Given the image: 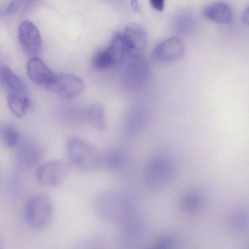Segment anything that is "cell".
<instances>
[{"instance_id": "4", "label": "cell", "mask_w": 249, "mask_h": 249, "mask_svg": "<svg viewBox=\"0 0 249 249\" xmlns=\"http://www.w3.org/2000/svg\"><path fill=\"white\" fill-rule=\"evenodd\" d=\"M71 166L68 162L55 160L41 165L37 171L39 182L48 187H55L61 184L68 177Z\"/></svg>"}, {"instance_id": "22", "label": "cell", "mask_w": 249, "mask_h": 249, "mask_svg": "<svg viewBox=\"0 0 249 249\" xmlns=\"http://www.w3.org/2000/svg\"><path fill=\"white\" fill-rule=\"evenodd\" d=\"M132 5L135 11H139L140 10V8L139 7L138 4L137 3V1H132Z\"/></svg>"}, {"instance_id": "14", "label": "cell", "mask_w": 249, "mask_h": 249, "mask_svg": "<svg viewBox=\"0 0 249 249\" xmlns=\"http://www.w3.org/2000/svg\"><path fill=\"white\" fill-rule=\"evenodd\" d=\"M86 121L98 130H105L107 127L105 111L98 104L91 106L86 111Z\"/></svg>"}, {"instance_id": "2", "label": "cell", "mask_w": 249, "mask_h": 249, "mask_svg": "<svg viewBox=\"0 0 249 249\" xmlns=\"http://www.w3.org/2000/svg\"><path fill=\"white\" fill-rule=\"evenodd\" d=\"M53 214V207L50 198L45 194H38L31 198L25 210V217L28 224L33 229L41 230L51 222Z\"/></svg>"}, {"instance_id": "21", "label": "cell", "mask_w": 249, "mask_h": 249, "mask_svg": "<svg viewBox=\"0 0 249 249\" xmlns=\"http://www.w3.org/2000/svg\"><path fill=\"white\" fill-rule=\"evenodd\" d=\"M243 20L245 23H249V7H247L243 14Z\"/></svg>"}, {"instance_id": "16", "label": "cell", "mask_w": 249, "mask_h": 249, "mask_svg": "<svg viewBox=\"0 0 249 249\" xmlns=\"http://www.w3.org/2000/svg\"><path fill=\"white\" fill-rule=\"evenodd\" d=\"M146 122L143 114L137 112L130 113L123 122L124 132L127 136L135 135L142 129Z\"/></svg>"}, {"instance_id": "19", "label": "cell", "mask_w": 249, "mask_h": 249, "mask_svg": "<svg viewBox=\"0 0 249 249\" xmlns=\"http://www.w3.org/2000/svg\"><path fill=\"white\" fill-rule=\"evenodd\" d=\"M199 204V198L197 196L190 194L186 196L185 199V205L188 209H193L197 207Z\"/></svg>"}, {"instance_id": "20", "label": "cell", "mask_w": 249, "mask_h": 249, "mask_svg": "<svg viewBox=\"0 0 249 249\" xmlns=\"http://www.w3.org/2000/svg\"><path fill=\"white\" fill-rule=\"evenodd\" d=\"M150 2L154 8L159 11L162 10L164 7V0H150Z\"/></svg>"}, {"instance_id": "15", "label": "cell", "mask_w": 249, "mask_h": 249, "mask_svg": "<svg viewBox=\"0 0 249 249\" xmlns=\"http://www.w3.org/2000/svg\"><path fill=\"white\" fill-rule=\"evenodd\" d=\"M7 102L11 111L18 118L23 117L30 106L27 96H22L11 91L7 96Z\"/></svg>"}, {"instance_id": "23", "label": "cell", "mask_w": 249, "mask_h": 249, "mask_svg": "<svg viewBox=\"0 0 249 249\" xmlns=\"http://www.w3.org/2000/svg\"><path fill=\"white\" fill-rule=\"evenodd\" d=\"M0 249H3V244L2 242L1 239L0 237Z\"/></svg>"}, {"instance_id": "9", "label": "cell", "mask_w": 249, "mask_h": 249, "mask_svg": "<svg viewBox=\"0 0 249 249\" xmlns=\"http://www.w3.org/2000/svg\"><path fill=\"white\" fill-rule=\"evenodd\" d=\"M185 52L183 41L178 36H172L158 44L154 49L152 55L156 61L169 62L178 59Z\"/></svg>"}, {"instance_id": "11", "label": "cell", "mask_w": 249, "mask_h": 249, "mask_svg": "<svg viewBox=\"0 0 249 249\" xmlns=\"http://www.w3.org/2000/svg\"><path fill=\"white\" fill-rule=\"evenodd\" d=\"M112 66L122 62L128 56V48L121 33L114 35L108 46L104 49Z\"/></svg>"}, {"instance_id": "13", "label": "cell", "mask_w": 249, "mask_h": 249, "mask_svg": "<svg viewBox=\"0 0 249 249\" xmlns=\"http://www.w3.org/2000/svg\"><path fill=\"white\" fill-rule=\"evenodd\" d=\"M0 80L10 90L22 96L26 95V87L24 81L7 66L0 68Z\"/></svg>"}, {"instance_id": "5", "label": "cell", "mask_w": 249, "mask_h": 249, "mask_svg": "<svg viewBox=\"0 0 249 249\" xmlns=\"http://www.w3.org/2000/svg\"><path fill=\"white\" fill-rule=\"evenodd\" d=\"M49 89L65 99H71L77 96L83 90L84 83L79 77L70 73L54 74Z\"/></svg>"}, {"instance_id": "8", "label": "cell", "mask_w": 249, "mask_h": 249, "mask_svg": "<svg viewBox=\"0 0 249 249\" xmlns=\"http://www.w3.org/2000/svg\"><path fill=\"white\" fill-rule=\"evenodd\" d=\"M18 35L23 50L32 57L36 56L40 51L41 37L37 27L29 20H24L20 24Z\"/></svg>"}, {"instance_id": "1", "label": "cell", "mask_w": 249, "mask_h": 249, "mask_svg": "<svg viewBox=\"0 0 249 249\" xmlns=\"http://www.w3.org/2000/svg\"><path fill=\"white\" fill-rule=\"evenodd\" d=\"M66 150L71 164L82 171H92L99 165L100 159L98 151L79 138H69L66 144Z\"/></svg>"}, {"instance_id": "12", "label": "cell", "mask_w": 249, "mask_h": 249, "mask_svg": "<svg viewBox=\"0 0 249 249\" xmlns=\"http://www.w3.org/2000/svg\"><path fill=\"white\" fill-rule=\"evenodd\" d=\"M204 15L208 18L219 23L229 22L232 18L231 6L224 1H215L207 4L203 9Z\"/></svg>"}, {"instance_id": "6", "label": "cell", "mask_w": 249, "mask_h": 249, "mask_svg": "<svg viewBox=\"0 0 249 249\" xmlns=\"http://www.w3.org/2000/svg\"><path fill=\"white\" fill-rule=\"evenodd\" d=\"M128 48V56L135 59L141 58L147 44V34L140 25L131 23L127 25L122 33Z\"/></svg>"}, {"instance_id": "10", "label": "cell", "mask_w": 249, "mask_h": 249, "mask_svg": "<svg viewBox=\"0 0 249 249\" xmlns=\"http://www.w3.org/2000/svg\"><path fill=\"white\" fill-rule=\"evenodd\" d=\"M28 75L34 83L48 87L53 81L54 74L37 56L32 57L27 64Z\"/></svg>"}, {"instance_id": "7", "label": "cell", "mask_w": 249, "mask_h": 249, "mask_svg": "<svg viewBox=\"0 0 249 249\" xmlns=\"http://www.w3.org/2000/svg\"><path fill=\"white\" fill-rule=\"evenodd\" d=\"M155 157L148 163L144 175L145 181L150 188L155 189L165 185L169 179L170 163L164 157Z\"/></svg>"}, {"instance_id": "3", "label": "cell", "mask_w": 249, "mask_h": 249, "mask_svg": "<svg viewBox=\"0 0 249 249\" xmlns=\"http://www.w3.org/2000/svg\"><path fill=\"white\" fill-rule=\"evenodd\" d=\"M95 208L98 214L106 220L119 222L123 220L128 205L120 195L112 192H105L96 198Z\"/></svg>"}, {"instance_id": "18", "label": "cell", "mask_w": 249, "mask_h": 249, "mask_svg": "<svg viewBox=\"0 0 249 249\" xmlns=\"http://www.w3.org/2000/svg\"><path fill=\"white\" fill-rule=\"evenodd\" d=\"M0 138L5 146L13 148L18 144L19 134L15 127L10 124H6L0 128Z\"/></svg>"}, {"instance_id": "17", "label": "cell", "mask_w": 249, "mask_h": 249, "mask_svg": "<svg viewBox=\"0 0 249 249\" xmlns=\"http://www.w3.org/2000/svg\"><path fill=\"white\" fill-rule=\"evenodd\" d=\"M126 156L124 152L118 147H113L106 153L104 162L106 168L111 171H118L124 165Z\"/></svg>"}]
</instances>
